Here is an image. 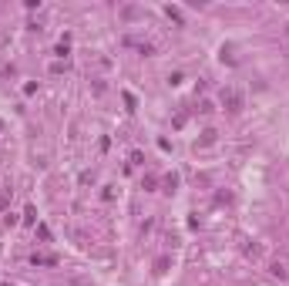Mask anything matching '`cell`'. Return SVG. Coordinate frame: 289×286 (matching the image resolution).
<instances>
[{
    "label": "cell",
    "instance_id": "5",
    "mask_svg": "<svg viewBox=\"0 0 289 286\" xmlns=\"http://www.w3.org/2000/svg\"><path fill=\"white\" fill-rule=\"evenodd\" d=\"M165 14H168L175 24H182V10H178V7H165Z\"/></svg>",
    "mask_w": 289,
    "mask_h": 286
},
{
    "label": "cell",
    "instance_id": "4",
    "mask_svg": "<svg viewBox=\"0 0 289 286\" xmlns=\"http://www.w3.org/2000/svg\"><path fill=\"white\" fill-rule=\"evenodd\" d=\"M269 273H273V276H286V266H282V263H273V266H269Z\"/></svg>",
    "mask_w": 289,
    "mask_h": 286
},
{
    "label": "cell",
    "instance_id": "3",
    "mask_svg": "<svg viewBox=\"0 0 289 286\" xmlns=\"http://www.w3.org/2000/svg\"><path fill=\"white\" fill-rule=\"evenodd\" d=\"M215 135H219L215 128H205V131H202V138H199V148H209V145H215Z\"/></svg>",
    "mask_w": 289,
    "mask_h": 286
},
{
    "label": "cell",
    "instance_id": "2",
    "mask_svg": "<svg viewBox=\"0 0 289 286\" xmlns=\"http://www.w3.org/2000/svg\"><path fill=\"white\" fill-rule=\"evenodd\" d=\"M31 263H34V266H57V256H51V253H34Z\"/></svg>",
    "mask_w": 289,
    "mask_h": 286
},
{
    "label": "cell",
    "instance_id": "1",
    "mask_svg": "<svg viewBox=\"0 0 289 286\" xmlns=\"http://www.w3.org/2000/svg\"><path fill=\"white\" fill-rule=\"evenodd\" d=\"M242 105H246V98H242L239 88H222V108L225 111H242Z\"/></svg>",
    "mask_w": 289,
    "mask_h": 286
},
{
    "label": "cell",
    "instance_id": "6",
    "mask_svg": "<svg viewBox=\"0 0 289 286\" xmlns=\"http://www.w3.org/2000/svg\"><path fill=\"white\" fill-rule=\"evenodd\" d=\"M7 202H10V192H0V209H7Z\"/></svg>",
    "mask_w": 289,
    "mask_h": 286
}]
</instances>
